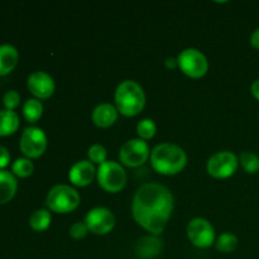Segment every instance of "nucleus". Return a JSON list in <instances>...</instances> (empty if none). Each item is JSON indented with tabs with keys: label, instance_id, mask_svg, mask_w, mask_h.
<instances>
[{
	"label": "nucleus",
	"instance_id": "f257e3e1",
	"mask_svg": "<svg viewBox=\"0 0 259 259\" xmlns=\"http://www.w3.org/2000/svg\"><path fill=\"white\" fill-rule=\"evenodd\" d=\"M174 210V195L159 184H144L137 190L132 204L136 222L153 235L163 233Z\"/></svg>",
	"mask_w": 259,
	"mask_h": 259
},
{
	"label": "nucleus",
	"instance_id": "f03ea898",
	"mask_svg": "<svg viewBox=\"0 0 259 259\" xmlns=\"http://www.w3.org/2000/svg\"><path fill=\"white\" fill-rule=\"evenodd\" d=\"M151 163L158 174L176 175L186 166L187 156L177 144L161 143L152 149Z\"/></svg>",
	"mask_w": 259,
	"mask_h": 259
},
{
	"label": "nucleus",
	"instance_id": "7ed1b4c3",
	"mask_svg": "<svg viewBox=\"0 0 259 259\" xmlns=\"http://www.w3.org/2000/svg\"><path fill=\"white\" fill-rule=\"evenodd\" d=\"M114 98L118 111L126 116L137 115L146 105V94L143 88L133 80H125L119 83Z\"/></svg>",
	"mask_w": 259,
	"mask_h": 259
},
{
	"label": "nucleus",
	"instance_id": "20e7f679",
	"mask_svg": "<svg viewBox=\"0 0 259 259\" xmlns=\"http://www.w3.org/2000/svg\"><path fill=\"white\" fill-rule=\"evenodd\" d=\"M80 194L68 185H56L47 194L46 204L55 212H70L80 205Z\"/></svg>",
	"mask_w": 259,
	"mask_h": 259
},
{
	"label": "nucleus",
	"instance_id": "39448f33",
	"mask_svg": "<svg viewBox=\"0 0 259 259\" xmlns=\"http://www.w3.org/2000/svg\"><path fill=\"white\" fill-rule=\"evenodd\" d=\"M96 177L99 185L108 192H119L126 184L125 169L115 161H105L99 164Z\"/></svg>",
	"mask_w": 259,
	"mask_h": 259
},
{
	"label": "nucleus",
	"instance_id": "423d86ee",
	"mask_svg": "<svg viewBox=\"0 0 259 259\" xmlns=\"http://www.w3.org/2000/svg\"><path fill=\"white\" fill-rule=\"evenodd\" d=\"M179 67L185 75L199 78L207 72L209 62L204 53L197 48H186L177 57Z\"/></svg>",
	"mask_w": 259,
	"mask_h": 259
},
{
	"label": "nucleus",
	"instance_id": "0eeeda50",
	"mask_svg": "<svg viewBox=\"0 0 259 259\" xmlns=\"http://www.w3.org/2000/svg\"><path fill=\"white\" fill-rule=\"evenodd\" d=\"M239 164V158L230 151L217 152L212 154L206 163V169L210 176L215 179H227L235 174Z\"/></svg>",
	"mask_w": 259,
	"mask_h": 259
},
{
	"label": "nucleus",
	"instance_id": "6e6552de",
	"mask_svg": "<svg viewBox=\"0 0 259 259\" xmlns=\"http://www.w3.org/2000/svg\"><path fill=\"white\" fill-rule=\"evenodd\" d=\"M151 156L148 143L141 138H133L126 141L119 151V159L128 167H138L146 163Z\"/></svg>",
	"mask_w": 259,
	"mask_h": 259
},
{
	"label": "nucleus",
	"instance_id": "1a4fd4ad",
	"mask_svg": "<svg viewBox=\"0 0 259 259\" xmlns=\"http://www.w3.org/2000/svg\"><path fill=\"white\" fill-rule=\"evenodd\" d=\"M47 148V136L38 126H27L20 137V151L29 158L42 156Z\"/></svg>",
	"mask_w": 259,
	"mask_h": 259
},
{
	"label": "nucleus",
	"instance_id": "9d476101",
	"mask_svg": "<svg viewBox=\"0 0 259 259\" xmlns=\"http://www.w3.org/2000/svg\"><path fill=\"white\" fill-rule=\"evenodd\" d=\"M85 224L94 234H108L115 227V215L108 207H94L86 214Z\"/></svg>",
	"mask_w": 259,
	"mask_h": 259
},
{
	"label": "nucleus",
	"instance_id": "9b49d317",
	"mask_svg": "<svg viewBox=\"0 0 259 259\" xmlns=\"http://www.w3.org/2000/svg\"><path fill=\"white\" fill-rule=\"evenodd\" d=\"M187 237L197 248H209L215 240L214 227L204 218H195L187 225Z\"/></svg>",
	"mask_w": 259,
	"mask_h": 259
},
{
	"label": "nucleus",
	"instance_id": "f8f14e48",
	"mask_svg": "<svg viewBox=\"0 0 259 259\" xmlns=\"http://www.w3.org/2000/svg\"><path fill=\"white\" fill-rule=\"evenodd\" d=\"M55 81L50 73L45 71H34L28 77V89L38 99H47L55 91Z\"/></svg>",
	"mask_w": 259,
	"mask_h": 259
},
{
	"label": "nucleus",
	"instance_id": "ddd939ff",
	"mask_svg": "<svg viewBox=\"0 0 259 259\" xmlns=\"http://www.w3.org/2000/svg\"><path fill=\"white\" fill-rule=\"evenodd\" d=\"M95 175L96 169L93 162L88 161V159H81L72 164L70 172H68V179L76 186L83 187L93 182Z\"/></svg>",
	"mask_w": 259,
	"mask_h": 259
},
{
	"label": "nucleus",
	"instance_id": "4468645a",
	"mask_svg": "<svg viewBox=\"0 0 259 259\" xmlns=\"http://www.w3.org/2000/svg\"><path fill=\"white\" fill-rule=\"evenodd\" d=\"M93 121L100 128H108L113 125L118 119V109L109 103H101L95 106L91 114Z\"/></svg>",
	"mask_w": 259,
	"mask_h": 259
},
{
	"label": "nucleus",
	"instance_id": "2eb2a0df",
	"mask_svg": "<svg viewBox=\"0 0 259 259\" xmlns=\"http://www.w3.org/2000/svg\"><path fill=\"white\" fill-rule=\"evenodd\" d=\"M19 60L18 50L13 45H0V75H7L17 66Z\"/></svg>",
	"mask_w": 259,
	"mask_h": 259
},
{
	"label": "nucleus",
	"instance_id": "dca6fc26",
	"mask_svg": "<svg viewBox=\"0 0 259 259\" xmlns=\"http://www.w3.org/2000/svg\"><path fill=\"white\" fill-rule=\"evenodd\" d=\"M18 182L14 175L5 169H0V204H5L17 192Z\"/></svg>",
	"mask_w": 259,
	"mask_h": 259
},
{
	"label": "nucleus",
	"instance_id": "f3484780",
	"mask_svg": "<svg viewBox=\"0 0 259 259\" xmlns=\"http://www.w3.org/2000/svg\"><path fill=\"white\" fill-rule=\"evenodd\" d=\"M162 249V242L156 237L142 238L137 245V253L142 258H152L158 254Z\"/></svg>",
	"mask_w": 259,
	"mask_h": 259
},
{
	"label": "nucleus",
	"instance_id": "a211bd4d",
	"mask_svg": "<svg viewBox=\"0 0 259 259\" xmlns=\"http://www.w3.org/2000/svg\"><path fill=\"white\" fill-rule=\"evenodd\" d=\"M19 126V116L14 110L3 109L0 110V136L14 133Z\"/></svg>",
	"mask_w": 259,
	"mask_h": 259
},
{
	"label": "nucleus",
	"instance_id": "6ab92c4d",
	"mask_svg": "<svg viewBox=\"0 0 259 259\" xmlns=\"http://www.w3.org/2000/svg\"><path fill=\"white\" fill-rule=\"evenodd\" d=\"M51 212L46 209H38L30 215L29 224L37 232H43L47 229L51 224Z\"/></svg>",
	"mask_w": 259,
	"mask_h": 259
},
{
	"label": "nucleus",
	"instance_id": "aec40b11",
	"mask_svg": "<svg viewBox=\"0 0 259 259\" xmlns=\"http://www.w3.org/2000/svg\"><path fill=\"white\" fill-rule=\"evenodd\" d=\"M23 114L24 118L30 123H34L42 116L43 105L38 99H28L23 105Z\"/></svg>",
	"mask_w": 259,
	"mask_h": 259
},
{
	"label": "nucleus",
	"instance_id": "412c9836",
	"mask_svg": "<svg viewBox=\"0 0 259 259\" xmlns=\"http://www.w3.org/2000/svg\"><path fill=\"white\" fill-rule=\"evenodd\" d=\"M217 249L222 253H232L238 247V238L233 233H224L217 240Z\"/></svg>",
	"mask_w": 259,
	"mask_h": 259
},
{
	"label": "nucleus",
	"instance_id": "4be33fe9",
	"mask_svg": "<svg viewBox=\"0 0 259 259\" xmlns=\"http://www.w3.org/2000/svg\"><path fill=\"white\" fill-rule=\"evenodd\" d=\"M239 162L248 174H255L259 171V157L253 152H242L239 156Z\"/></svg>",
	"mask_w": 259,
	"mask_h": 259
},
{
	"label": "nucleus",
	"instance_id": "5701e85b",
	"mask_svg": "<svg viewBox=\"0 0 259 259\" xmlns=\"http://www.w3.org/2000/svg\"><path fill=\"white\" fill-rule=\"evenodd\" d=\"M33 169H34L33 162L30 161L29 158H25V157L17 158L12 166L13 174L17 175V176H19V177L30 176V175L33 174Z\"/></svg>",
	"mask_w": 259,
	"mask_h": 259
},
{
	"label": "nucleus",
	"instance_id": "b1692460",
	"mask_svg": "<svg viewBox=\"0 0 259 259\" xmlns=\"http://www.w3.org/2000/svg\"><path fill=\"white\" fill-rule=\"evenodd\" d=\"M156 132H157L156 123L149 118L142 119V120L137 124V133H138L139 138L143 139V141L153 138Z\"/></svg>",
	"mask_w": 259,
	"mask_h": 259
},
{
	"label": "nucleus",
	"instance_id": "393cba45",
	"mask_svg": "<svg viewBox=\"0 0 259 259\" xmlns=\"http://www.w3.org/2000/svg\"><path fill=\"white\" fill-rule=\"evenodd\" d=\"M88 156L93 163L101 164V163H104L105 161H108V159H106L108 152H106L105 147L101 146V144H93V146L89 148Z\"/></svg>",
	"mask_w": 259,
	"mask_h": 259
},
{
	"label": "nucleus",
	"instance_id": "a878e982",
	"mask_svg": "<svg viewBox=\"0 0 259 259\" xmlns=\"http://www.w3.org/2000/svg\"><path fill=\"white\" fill-rule=\"evenodd\" d=\"M19 101L20 95L19 93L15 90L7 91V93L4 94V96H3V103H4V105L7 106V109H9V110H13L15 106L19 105Z\"/></svg>",
	"mask_w": 259,
	"mask_h": 259
},
{
	"label": "nucleus",
	"instance_id": "bb28decb",
	"mask_svg": "<svg viewBox=\"0 0 259 259\" xmlns=\"http://www.w3.org/2000/svg\"><path fill=\"white\" fill-rule=\"evenodd\" d=\"M88 232L89 229L88 227H86L85 222L73 223L70 227V230H68V233H70V235L73 239H82V238L88 234Z\"/></svg>",
	"mask_w": 259,
	"mask_h": 259
},
{
	"label": "nucleus",
	"instance_id": "cd10ccee",
	"mask_svg": "<svg viewBox=\"0 0 259 259\" xmlns=\"http://www.w3.org/2000/svg\"><path fill=\"white\" fill-rule=\"evenodd\" d=\"M10 161V154L9 151H8L5 147L0 146V168L2 167H5Z\"/></svg>",
	"mask_w": 259,
	"mask_h": 259
},
{
	"label": "nucleus",
	"instance_id": "c85d7f7f",
	"mask_svg": "<svg viewBox=\"0 0 259 259\" xmlns=\"http://www.w3.org/2000/svg\"><path fill=\"white\" fill-rule=\"evenodd\" d=\"M250 45L254 48H257V50H259V28H257V29L252 33V35H250Z\"/></svg>",
	"mask_w": 259,
	"mask_h": 259
},
{
	"label": "nucleus",
	"instance_id": "c756f323",
	"mask_svg": "<svg viewBox=\"0 0 259 259\" xmlns=\"http://www.w3.org/2000/svg\"><path fill=\"white\" fill-rule=\"evenodd\" d=\"M164 65L168 68H176L179 67V61L175 57H167L166 61H164Z\"/></svg>",
	"mask_w": 259,
	"mask_h": 259
},
{
	"label": "nucleus",
	"instance_id": "7c9ffc66",
	"mask_svg": "<svg viewBox=\"0 0 259 259\" xmlns=\"http://www.w3.org/2000/svg\"><path fill=\"white\" fill-rule=\"evenodd\" d=\"M250 91H252L253 96H254L255 99H258V100H259V78H258V80L253 81L252 86H250Z\"/></svg>",
	"mask_w": 259,
	"mask_h": 259
}]
</instances>
